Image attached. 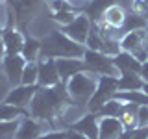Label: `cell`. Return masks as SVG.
Wrapping results in <instances>:
<instances>
[{"mask_svg":"<svg viewBox=\"0 0 148 139\" xmlns=\"http://www.w3.org/2000/svg\"><path fill=\"white\" fill-rule=\"evenodd\" d=\"M67 100L71 98L67 95L63 82H59L54 87H39V91L35 93L34 100L28 108V115L39 120H48L52 117H58L59 111L69 104Z\"/></svg>","mask_w":148,"mask_h":139,"instance_id":"6da1fadb","label":"cell"},{"mask_svg":"<svg viewBox=\"0 0 148 139\" xmlns=\"http://www.w3.org/2000/svg\"><path fill=\"white\" fill-rule=\"evenodd\" d=\"M43 50H41V56L43 58H83L85 54V46L72 41L69 35H65L61 30H50L43 39Z\"/></svg>","mask_w":148,"mask_h":139,"instance_id":"7a4b0ae2","label":"cell"},{"mask_svg":"<svg viewBox=\"0 0 148 139\" xmlns=\"http://www.w3.org/2000/svg\"><path fill=\"white\" fill-rule=\"evenodd\" d=\"M96 85H98V78L89 71H82L74 74L69 82H65V89H67L69 98L78 106H83L91 100V96L96 91Z\"/></svg>","mask_w":148,"mask_h":139,"instance_id":"3957f363","label":"cell"},{"mask_svg":"<svg viewBox=\"0 0 148 139\" xmlns=\"http://www.w3.org/2000/svg\"><path fill=\"white\" fill-rule=\"evenodd\" d=\"M83 63H85V71L98 76H119V71L113 63V58L102 54L100 50H85L83 54Z\"/></svg>","mask_w":148,"mask_h":139,"instance_id":"277c9868","label":"cell"},{"mask_svg":"<svg viewBox=\"0 0 148 139\" xmlns=\"http://www.w3.org/2000/svg\"><path fill=\"white\" fill-rule=\"evenodd\" d=\"M117 91H119V76H98V85H96L95 95L87 102V109L96 113L106 100L113 98Z\"/></svg>","mask_w":148,"mask_h":139,"instance_id":"5b68a950","label":"cell"},{"mask_svg":"<svg viewBox=\"0 0 148 139\" xmlns=\"http://www.w3.org/2000/svg\"><path fill=\"white\" fill-rule=\"evenodd\" d=\"M91 28H92L91 19L87 17L85 13H80V15L74 19L71 24L61 26V32H63L65 35H69L72 41H76V43H80V45L85 46V41H87V37H89Z\"/></svg>","mask_w":148,"mask_h":139,"instance_id":"8992f818","label":"cell"},{"mask_svg":"<svg viewBox=\"0 0 148 139\" xmlns=\"http://www.w3.org/2000/svg\"><path fill=\"white\" fill-rule=\"evenodd\" d=\"M41 85H24V83H18V85H13L11 91L8 93L6 100L4 102H9V104H15L22 109H28L34 100L35 93L39 91Z\"/></svg>","mask_w":148,"mask_h":139,"instance_id":"52a82bcc","label":"cell"},{"mask_svg":"<svg viewBox=\"0 0 148 139\" xmlns=\"http://www.w3.org/2000/svg\"><path fill=\"white\" fill-rule=\"evenodd\" d=\"M26 59L22 58V54H8L6 58L2 59V69L4 74H6L8 82L11 85H18L22 78V71L26 67Z\"/></svg>","mask_w":148,"mask_h":139,"instance_id":"ba28073f","label":"cell"},{"mask_svg":"<svg viewBox=\"0 0 148 139\" xmlns=\"http://www.w3.org/2000/svg\"><path fill=\"white\" fill-rule=\"evenodd\" d=\"M37 65H39V85L41 87H54L61 82L59 80L58 67H56V59L43 58V56H41Z\"/></svg>","mask_w":148,"mask_h":139,"instance_id":"9c48e42d","label":"cell"},{"mask_svg":"<svg viewBox=\"0 0 148 139\" xmlns=\"http://www.w3.org/2000/svg\"><path fill=\"white\" fill-rule=\"evenodd\" d=\"M56 67H58V72H59V80L63 83L69 82L74 74L85 71V63L80 58H58L56 59Z\"/></svg>","mask_w":148,"mask_h":139,"instance_id":"30bf717a","label":"cell"},{"mask_svg":"<svg viewBox=\"0 0 148 139\" xmlns=\"http://www.w3.org/2000/svg\"><path fill=\"white\" fill-rule=\"evenodd\" d=\"M124 126L119 117H98V139H119Z\"/></svg>","mask_w":148,"mask_h":139,"instance_id":"8fae6325","label":"cell"},{"mask_svg":"<svg viewBox=\"0 0 148 139\" xmlns=\"http://www.w3.org/2000/svg\"><path fill=\"white\" fill-rule=\"evenodd\" d=\"M126 9H124L120 4H111V6L104 11V17H102V24H106V26H109V28H113V30H122V26H124V21H126ZM98 24V22H96Z\"/></svg>","mask_w":148,"mask_h":139,"instance_id":"7c38bea8","label":"cell"},{"mask_svg":"<svg viewBox=\"0 0 148 139\" xmlns=\"http://www.w3.org/2000/svg\"><path fill=\"white\" fill-rule=\"evenodd\" d=\"M71 128L82 132L83 136H87L89 139H98V115L92 113V111H89V113L82 115V117L78 119Z\"/></svg>","mask_w":148,"mask_h":139,"instance_id":"4fadbf2b","label":"cell"},{"mask_svg":"<svg viewBox=\"0 0 148 139\" xmlns=\"http://www.w3.org/2000/svg\"><path fill=\"white\" fill-rule=\"evenodd\" d=\"M120 46L124 52L135 54L139 48L146 46V30H133L120 37Z\"/></svg>","mask_w":148,"mask_h":139,"instance_id":"5bb4252c","label":"cell"},{"mask_svg":"<svg viewBox=\"0 0 148 139\" xmlns=\"http://www.w3.org/2000/svg\"><path fill=\"white\" fill-rule=\"evenodd\" d=\"M113 63H115V67H117V71L120 74H126V72L139 74V72H141V67H143V63L139 61L135 56L130 54V52H124V50L113 58ZM120 74H119V76H120Z\"/></svg>","mask_w":148,"mask_h":139,"instance_id":"9a60e30c","label":"cell"},{"mask_svg":"<svg viewBox=\"0 0 148 139\" xmlns=\"http://www.w3.org/2000/svg\"><path fill=\"white\" fill-rule=\"evenodd\" d=\"M41 136V124L39 120L26 115L24 119H21L18 130L15 133V139H39Z\"/></svg>","mask_w":148,"mask_h":139,"instance_id":"2e32d148","label":"cell"},{"mask_svg":"<svg viewBox=\"0 0 148 139\" xmlns=\"http://www.w3.org/2000/svg\"><path fill=\"white\" fill-rule=\"evenodd\" d=\"M4 39V46H6V56L8 54H21L22 52V46H24V37L18 30L15 28H6L2 34Z\"/></svg>","mask_w":148,"mask_h":139,"instance_id":"e0dca14e","label":"cell"},{"mask_svg":"<svg viewBox=\"0 0 148 139\" xmlns=\"http://www.w3.org/2000/svg\"><path fill=\"white\" fill-rule=\"evenodd\" d=\"M111 4H115V0H89L85 6V15L91 19L92 24H96V22L102 21V17H104V11L108 9Z\"/></svg>","mask_w":148,"mask_h":139,"instance_id":"ac0fdd59","label":"cell"},{"mask_svg":"<svg viewBox=\"0 0 148 139\" xmlns=\"http://www.w3.org/2000/svg\"><path fill=\"white\" fill-rule=\"evenodd\" d=\"M9 2H11L13 11H17V21L24 24L26 19L32 17L34 9L41 4V0H9Z\"/></svg>","mask_w":148,"mask_h":139,"instance_id":"d6986e66","label":"cell"},{"mask_svg":"<svg viewBox=\"0 0 148 139\" xmlns=\"http://www.w3.org/2000/svg\"><path fill=\"white\" fill-rule=\"evenodd\" d=\"M137 104H128L122 102V111H120L119 119L122 122L124 130H137L139 128V120H137Z\"/></svg>","mask_w":148,"mask_h":139,"instance_id":"ffe728a7","label":"cell"},{"mask_svg":"<svg viewBox=\"0 0 148 139\" xmlns=\"http://www.w3.org/2000/svg\"><path fill=\"white\" fill-rule=\"evenodd\" d=\"M115 98L128 104H137V106H148V95L143 89H133V91H117Z\"/></svg>","mask_w":148,"mask_h":139,"instance_id":"44dd1931","label":"cell"},{"mask_svg":"<svg viewBox=\"0 0 148 139\" xmlns=\"http://www.w3.org/2000/svg\"><path fill=\"white\" fill-rule=\"evenodd\" d=\"M41 50H43V43H41L37 37H28L24 41V46H22V58L26 61H39L41 58Z\"/></svg>","mask_w":148,"mask_h":139,"instance_id":"7402d4cb","label":"cell"},{"mask_svg":"<svg viewBox=\"0 0 148 139\" xmlns=\"http://www.w3.org/2000/svg\"><path fill=\"white\" fill-rule=\"evenodd\" d=\"M145 80L141 78V74L135 72H126L119 76V91H133V89H143Z\"/></svg>","mask_w":148,"mask_h":139,"instance_id":"603a6c76","label":"cell"},{"mask_svg":"<svg viewBox=\"0 0 148 139\" xmlns=\"http://www.w3.org/2000/svg\"><path fill=\"white\" fill-rule=\"evenodd\" d=\"M28 115V109H22L15 104L9 102H2L0 104V120H17Z\"/></svg>","mask_w":148,"mask_h":139,"instance_id":"cb8c5ba5","label":"cell"},{"mask_svg":"<svg viewBox=\"0 0 148 139\" xmlns=\"http://www.w3.org/2000/svg\"><path fill=\"white\" fill-rule=\"evenodd\" d=\"M148 26V17L145 15H137V13H128L126 15V21H124V26H122V34H128V32H133V30H146Z\"/></svg>","mask_w":148,"mask_h":139,"instance_id":"d4e9b609","label":"cell"},{"mask_svg":"<svg viewBox=\"0 0 148 139\" xmlns=\"http://www.w3.org/2000/svg\"><path fill=\"white\" fill-rule=\"evenodd\" d=\"M120 111H122V102L113 96V98L106 100L104 104H102V108L96 111V115H98V117H119Z\"/></svg>","mask_w":148,"mask_h":139,"instance_id":"484cf974","label":"cell"},{"mask_svg":"<svg viewBox=\"0 0 148 139\" xmlns=\"http://www.w3.org/2000/svg\"><path fill=\"white\" fill-rule=\"evenodd\" d=\"M21 83L24 85H39V65L37 61H28L24 71H22Z\"/></svg>","mask_w":148,"mask_h":139,"instance_id":"4316f807","label":"cell"},{"mask_svg":"<svg viewBox=\"0 0 148 139\" xmlns=\"http://www.w3.org/2000/svg\"><path fill=\"white\" fill-rule=\"evenodd\" d=\"M100 52L106 54V56H109V58H115L117 54L122 52L120 39H117V37H104V43H102Z\"/></svg>","mask_w":148,"mask_h":139,"instance_id":"83f0119b","label":"cell"},{"mask_svg":"<svg viewBox=\"0 0 148 139\" xmlns=\"http://www.w3.org/2000/svg\"><path fill=\"white\" fill-rule=\"evenodd\" d=\"M18 124H21V119L17 120H0V139H11L15 137Z\"/></svg>","mask_w":148,"mask_h":139,"instance_id":"f1b7e54d","label":"cell"},{"mask_svg":"<svg viewBox=\"0 0 148 139\" xmlns=\"http://www.w3.org/2000/svg\"><path fill=\"white\" fill-rule=\"evenodd\" d=\"M102 43H104V37H102L98 28L92 24L91 32H89V37H87V41H85V48L87 50H100Z\"/></svg>","mask_w":148,"mask_h":139,"instance_id":"f546056e","label":"cell"},{"mask_svg":"<svg viewBox=\"0 0 148 139\" xmlns=\"http://www.w3.org/2000/svg\"><path fill=\"white\" fill-rule=\"evenodd\" d=\"M78 15H80V13H76V11H54V13H52V19L59 24V28H61V26L71 24V22H72Z\"/></svg>","mask_w":148,"mask_h":139,"instance_id":"4dcf8cb0","label":"cell"},{"mask_svg":"<svg viewBox=\"0 0 148 139\" xmlns=\"http://www.w3.org/2000/svg\"><path fill=\"white\" fill-rule=\"evenodd\" d=\"M137 120H139V128H148V106H139L137 108Z\"/></svg>","mask_w":148,"mask_h":139,"instance_id":"1f68e13d","label":"cell"},{"mask_svg":"<svg viewBox=\"0 0 148 139\" xmlns=\"http://www.w3.org/2000/svg\"><path fill=\"white\" fill-rule=\"evenodd\" d=\"M39 139H65V130H52V132H46V133H41Z\"/></svg>","mask_w":148,"mask_h":139,"instance_id":"d6a6232c","label":"cell"},{"mask_svg":"<svg viewBox=\"0 0 148 139\" xmlns=\"http://www.w3.org/2000/svg\"><path fill=\"white\" fill-rule=\"evenodd\" d=\"M65 139H89V137L83 136L82 132H78L74 128H69V130H65Z\"/></svg>","mask_w":148,"mask_h":139,"instance_id":"836d02e7","label":"cell"},{"mask_svg":"<svg viewBox=\"0 0 148 139\" xmlns=\"http://www.w3.org/2000/svg\"><path fill=\"white\" fill-rule=\"evenodd\" d=\"M139 74H141V78H143L145 82H148V59H146L145 63H143V67H141V72H139Z\"/></svg>","mask_w":148,"mask_h":139,"instance_id":"e575fe53","label":"cell"},{"mask_svg":"<svg viewBox=\"0 0 148 139\" xmlns=\"http://www.w3.org/2000/svg\"><path fill=\"white\" fill-rule=\"evenodd\" d=\"M4 58H6V46H4V39H2V35H0V63H2Z\"/></svg>","mask_w":148,"mask_h":139,"instance_id":"d590c367","label":"cell"},{"mask_svg":"<svg viewBox=\"0 0 148 139\" xmlns=\"http://www.w3.org/2000/svg\"><path fill=\"white\" fill-rule=\"evenodd\" d=\"M143 91H145L146 95H148V82H145V85H143Z\"/></svg>","mask_w":148,"mask_h":139,"instance_id":"8d00e7d4","label":"cell"},{"mask_svg":"<svg viewBox=\"0 0 148 139\" xmlns=\"http://www.w3.org/2000/svg\"><path fill=\"white\" fill-rule=\"evenodd\" d=\"M146 43H148V30H146Z\"/></svg>","mask_w":148,"mask_h":139,"instance_id":"74e56055","label":"cell"},{"mask_svg":"<svg viewBox=\"0 0 148 139\" xmlns=\"http://www.w3.org/2000/svg\"><path fill=\"white\" fill-rule=\"evenodd\" d=\"M0 78H2V74H0Z\"/></svg>","mask_w":148,"mask_h":139,"instance_id":"f35d334b","label":"cell"}]
</instances>
